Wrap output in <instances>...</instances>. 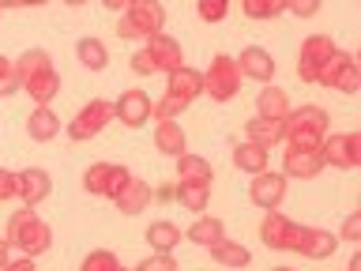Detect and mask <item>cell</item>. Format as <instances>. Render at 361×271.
Wrapping results in <instances>:
<instances>
[{"label":"cell","mask_w":361,"mask_h":271,"mask_svg":"<svg viewBox=\"0 0 361 271\" xmlns=\"http://www.w3.org/2000/svg\"><path fill=\"white\" fill-rule=\"evenodd\" d=\"M309 234V226L286 219L282 211H267L264 222H259V241L275 253H301V241Z\"/></svg>","instance_id":"8992f818"},{"label":"cell","mask_w":361,"mask_h":271,"mask_svg":"<svg viewBox=\"0 0 361 271\" xmlns=\"http://www.w3.org/2000/svg\"><path fill=\"white\" fill-rule=\"evenodd\" d=\"M75 56H79V64H83V68H90V72L109 68V49L98 38H79L75 42Z\"/></svg>","instance_id":"f546056e"},{"label":"cell","mask_w":361,"mask_h":271,"mask_svg":"<svg viewBox=\"0 0 361 271\" xmlns=\"http://www.w3.org/2000/svg\"><path fill=\"white\" fill-rule=\"evenodd\" d=\"M271 271H293V267H271Z\"/></svg>","instance_id":"7dc6e473"},{"label":"cell","mask_w":361,"mask_h":271,"mask_svg":"<svg viewBox=\"0 0 361 271\" xmlns=\"http://www.w3.org/2000/svg\"><path fill=\"white\" fill-rule=\"evenodd\" d=\"M226 237V222L222 219H214V215H196V222L185 230V241L192 245H200V248H211V245H219Z\"/></svg>","instance_id":"44dd1931"},{"label":"cell","mask_w":361,"mask_h":271,"mask_svg":"<svg viewBox=\"0 0 361 271\" xmlns=\"http://www.w3.org/2000/svg\"><path fill=\"white\" fill-rule=\"evenodd\" d=\"M324 166L335 169H357L361 166V136L357 132H327V140L320 143Z\"/></svg>","instance_id":"8fae6325"},{"label":"cell","mask_w":361,"mask_h":271,"mask_svg":"<svg viewBox=\"0 0 361 271\" xmlns=\"http://www.w3.org/2000/svg\"><path fill=\"white\" fill-rule=\"evenodd\" d=\"M64 4H72V8H79V4H87V0H64Z\"/></svg>","instance_id":"bcb514c9"},{"label":"cell","mask_w":361,"mask_h":271,"mask_svg":"<svg viewBox=\"0 0 361 271\" xmlns=\"http://www.w3.org/2000/svg\"><path fill=\"white\" fill-rule=\"evenodd\" d=\"M241 11L248 19H275L286 11V0H241Z\"/></svg>","instance_id":"1f68e13d"},{"label":"cell","mask_w":361,"mask_h":271,"mask_svg":"<svg viewBox=\"0 0 361 271\" xmlns=\"http://www.w3.org/2000/svg\"><path fill=\"white\" fill-rule=\"evenodd\" d=\"M180 226L177 222H169V219H158L147 226V245L154 248V253H173V248L180 245Z\"/></svg>","instance_id":"4316f807"},{"label":"cell","mask_w":361,"mask_h":271,"mask_svg":"<svg viewBox=\"0 0 361 271\" xmlns=\"http://www.w3.org/2000/svg\"><path fill=\"white\" fill-rule=\"evenodd\" d=\"M335 53H338V45L331 42V34H309L301 42V53H298V79L301 83H316Z\"/></svg>","instance_id":"ba28073f"},{"label":"cell","mask_w":361,"mask_h":271,"mask_svg":"<svg viewBox=\"0 0 361 271\" xmlns=\"http://www.w3.org/2000/svg\"><path fill=\"white\" fill-rule=\"evenodd\" d=\"M154 147H158V155H169V158L185 155L188 151V136H185V128H180V121H158Z\"/></svg>","instance_id":"7402d4cb"},{"label":"cell","mask_w":361,"mask_h":271,"mask_svg":"<svg viewBox=\"0 0 361 271\" xmlns=\"http://www.w3.org/2000/svg\"><path fill=\"white\" fill-rule=\"evenodd\" d=\"M230 4L233 0H196V11H200L203 23H222L230 16Z\"/></svg>","instance_id":"d6a6232c"},{"label":"cell","mask_w":361,"mask_h":271,"mask_svg":"<svg viewBox=\"0 0 361 271\" xmlns=\"http://www.w3.org/2000/svg\"><path fill=\"white\" fill-rule=\"evenodd\" d=\"M4 8H23V0H0V11Z\"/></svg>","instance_id":"ee69618b"},{"label":"cell","mask_w":361,"mask_h":271,"mask_svg":"<svg viewBox=\"0 0 361 271\" xmlns=\"http://www.w3.org/2000/svg\"><path fill=\"white\" fill-rule=\"evenodd\" d=\"M49 192H53V177L45 174V169L30 166V169H23V174H19V200L27 203V207H38Z\"/></svg>","instance_id":"ac0fdd59"},{"label":"cell","mask_w":361,"mask_h":271,"mask_svg":"<svg viewBox=\"0 0 361 271\" xmlns=\"http://www.w3.org/2000/svg\"><path fill=\"white\" fill-rule=\"evenodd\" d=\"M8 264H11V245L4 241V237H0V271H4Z\"/></svg>","instance_id":"ab89813d"},{"label":"cell","mask_w":361,"mask_h":271,"mask_svg":"<svg viewBox=\"0 0 361 271\" xmlns=\"http://www.w3.org/2000/svg\"><path fill=\"white\" fill-rule=\"evenodd\" d=\"M151 200H154V188L147 185V181H140V177H128V181H124V188L113 196V203L121 207V215H143Z\"/></svg>","instance_id":"e0dca14e"},{"label":"cell","mask_w":361,"mask_h":271,"mask_svg":"<svg viewBox=\"0 0 361 271\" xmlns=\"http://www.w3.org/2000/svg\"><path fill=\"white\" fill-rule=\"evenodd\" d=\"M290 95L282 87H264L259 90V98H256V117H271V121H286V113H290Z\"/></svg>","instance_id":"cb8c5ba5"},{"label":"cell","mask_w":361,"mask_h":271,"mask_svg":"<svg viewBox=\"0 0 361 271\" xmlns=\"http://www.w3.org/2000/svg\"><path fill=\"white\" fill-rule=\"evenodd\" d=\"M4 271H38V264H34L30 256H19V260H11V264Z\"/></svg>","instance_id":"f35d334b"},{"label":"cell","mask_w":361,"mask_h":271,"mask_svg":"<svg viewBox=\"0 0 361 271\" xmlns=\"http://www.w3.org/2000/svg\"><path fill=\"white\" fill-rule=\"evenodd\" d=\"M177 185H214V169L203 155H177Z\"/></svg>","instance_id":"d6986e66"},{"label":"cell","mask_w":361,"mask_h":271,"mask_svg":"<svg viewBox=\"0 0 361 271\" xmlns=\"http://www.w3.org/2000/svg\"><path fill=\"white\" fill-rule=\"evenodd\" d=\"M233 61H237L241 79H256V83H271L275 79V56L264 45H245L241 56H233Z\"/></svg>","instance_id":"2e32d148"},{"label":"cell","mask_w":361,"mask_h":271,"mask_svg":"<svg viewBox=\"0 0 361 271\" xmlns=\"http://www.w3.org/2000/svg\"><path fill=\"white\" fill-rule=\"evenodd\" d=\"M203 95H211L214 102H233L241 95V72L230 53H214L211 68L203 72Z\"/></svg>","instance_id":"52a82bcc"},{"label":"cell","mask_w":361,"mask_h":271,"mask_svg":"<svg viewBox=\"0 0 361 271\" xmlns=\"http://www.w3.org/2000/svg\"><path fill=\"white\" fill-rule=\"evenodd\" d=\"M200 95H203V72H196V68H188V64H180L177 72L166 76V95L151 106V117H154V121H177Z\"/></svg>","instance_id":"6da1fadb"},{"label":"cell","mask_w":361,"mask_h":271,"mask_svg":"<svg viewBox=\"0 0 361 271\" xmlns=\"http://www.w3.org/2000/svg\"><path fill=\"white\" fill-rule=\"evenodd\" d=\"M19 196V174L0 169V200H16Z\"/></svg>","instance_id":"74e56055"},{"label":"cell","mask_w":361,"mask_h":271,"mask_svg":"<svg viewBox=\"0 0 361 271\" xmlns=\"http://www.w3.org/2000/svg\"><path fill=\"white\" fill-rule=\"evenodd\" d=\"M286 185L290 181L282 177V169H264V174H256L252 185H248V200H252L259 211H279V203L286 200Z\"/></svg>","instance_id":"4fadbf2b"},{"label":"cell","mask_w":361,"mask_h":271,"mask_svg":"<svg viewBox=\"0 0 361 271\" xmlns=\"http://www.w3.org/2000/svg\"><path fill=\"white\" fill-rule=\"evenodd\" d=\"M135 271H177V256H173V253H154V256H143Z\"/></svg>","instance_id":"e575fe53"},{"label":"cell","mask_w":361,"mask_h":271,"mask_svg":"<svg viewBox=\"0 0 361 271\" xmlns=\"http://www.w3.org/2000/svg\"><path fill=\"white\" fill-rule=\"evenodd\" d=\"M335 248H338V234L320 230V226H309V234H305V241H301V256L327 260V256H335Z\"/></svg>","instance_id":"d4e9b609"},{"label":"cell","mask_w":361,"mask_h":271,"mask_svg":"<svg viewBox=\"0 0 361 271\" xmlns=\"http://www.w3.org/2000/svg\"><path fill=\"white\" fill-rule=\"evenodd\" d=\"M286 11L298 19H312L320 11V0H286Z\"/></svg>","instance_id":"8d00e7d4"},{"label":"cell","mask_w":361,"mask_h":271,"mask_svg":"<svg viewBox=\"0 0 361 271\" xmlns=\"http://www.w3.org/2000/svg\"><path fill=\"white\" fill-rule=\"evenodd\" d=\"M162 27H166L162 0H135L132 8L121 11L117 38H124V42H147V38H154V34H162Z\"/></svg>","instance_id":"5b68a950"},{"label":"cell","mask_w":361,"mask_h":271,"mask_svg":"<svg viewBox=\"0 0 361 271\" xmlns=\"http://www.w3.org/2000/svg\"><path fill=\"white\" fill-rule=\"evenodd\" d=\"M19 90V76H16V61L0 56V98H11Z\"/></svg>","instance_id":"836d02e7"},{"label":"cell","mask_w":361,"mask_h":271,"mask_svg":"<svg viewBox=\"0 0 361 271\" xmlns=\"http://www.w3.org/2000/svg\"><path fill=\"white\" fill-rule=\"evenodd\" d=\"M245 136L252 143H259V147H275V143H282L286 140V128H282V121H271V117H252L245 124Z\"/></svg>","instance_id":"484cf974"},{"label":"cell","mask_w":361,"mask_h":271,"mask_svg":"<svg viewBox=\"0 0 361 271\" xmlns=\"http://www.w3.org/2000/svg\"><path fill=\"white\" fill-rule=\"evenodd\" d=\"M102 4H106L109 11H124V8H132L135 0H102Z\"/></svg>","instance_id":"b9f144b4"},{"label":"cell","mask_w":361,"mask_h":271,"mask_svg":"<svg viewBox=\"0 0 361 271\" xmlns=\"http://www.w3.org/2000/svg\"><path fill=\"white\" fill-rule=\"evenodd\" d=\"M346 271H361V253L350 256V267H346Z\"/></svg>","instance_id":"7bdbcfd3"},{"label":"cell","mask_w":361,"mask_h":271,"mask_svg":"<svg viewBox=\"0 0 361 271\" xmlns=\"http://www.w3.org/2000/svg\"><path fill=\"white\" fill-rule=\"evenodd\" d=\"M42 4H49V0H23V8H42Z\"/></svg>","instance_id":"f6af8a7d"},{"label":"cell","mask_w":361,"mask_h":271,"mask_svg":"<svg viewBox=\"0 0 361 271\" xmlns=\"http://www.w3.org/2000/svg\"><path fill=\"white\" fill-rule=\"evenodd\" d=\"M79 271H124V264L117 260V253H109V248H94V253L83 256Z\"/></svg>","instance_id":"4dcf8cb0"},{"label":"cell","mask_w":361,"mask_h":271,"mask_svg":"<svg viewBox=\"0 0 361 271\" xmlns=\"http://www.w3.org/2000/svg\"><path fill=\"white\" fill-rule=\"evenodd\" d=\"M338 241H350V245H357V241H361V211H350L346 219H343V230H338Z\"/></svg>","instance_id":"d590c367"},{"label":"cell","mask_w":361,"mask_h":271,"mask_svg":"<svg viewBox=\"0 0 361 271\" xmlns=\"http://www.w3.org/2000/svg\"><path fill=\"white\" fill-rule=\"evenodd\" d=\"M267 162H271V151H267V147H259V143H252V140H241L233 147V166L241 169V174H248V177L264 174Z\"/></svg>","instance_id":"ffe728a7"},{"label":"cell","mask_w":361,"mask_h":271,"mask_svg":"<svg viewBox=\"0 0 361 271\" xmlns=\"http://www.w3.org/2000/svg\"><path fill=\"white\" fill-rule=\"evenodd\" d=\"M128 166H117V162H94L87 166L83 174V188L90 192V196H117V192L124 188V181H128Z\"/></svg>","instance_id":"7c38bea8"},{"label":"cell","mask_w":361,"mask_h":271,"mask_svg":"<svg viewBox=\"0 0 361 271\" xmlns=\"http://www.w3.org/2000/svg\"><path fill=\"white\" fill-rule=\"evenodd\" d=\"M211 260H214L219 267H248V264H252V253H248L241 241L222 237L219 245H211Z\"/></svg>","instance_id":"83f0119b"},{"label":"cell","mask_w":361,"mask_h":271,"mask_svg":"<svg viewBox=\"0 0 361 271\" xmlns=\"http://www.w3.org/2000/svg\"><path fill=\"white\" fill-rule=\"evenodd\" d=\"M154 200H158V203H169V200H173V185H162V188H154Z\"/></svg>","instance_id":"60d3db41"},{"label":"cell","mask_w":361,"mask_h":271,"mask_svg":"<svg viewBox=\"0 0 361 271\" xmlns=\"http://www.w3.org/2000/svg\"><path fill=\"white\" fill-rule=\"evenodd\" d=\"M124 271H128V267H124Z\"/></svg>","instance_id":"c3c4849f"},{"label":"cell","mask_w":361,"mask_h":271,"mask_svg":"<svg viewBox=\"0 0 361 271\" xmlns=\"http://www.w3.org/2000/svg\"><path fill=\"white\" fill-rule=\"evenodd\" d=\"M316 83L327 87V90H338V95H357V90H361V68L354 61V53L338 49L331 61H327V68L320 72Z\"/></svg>","instance_id":"30bf717a"},{"label":"cell","mask_w":361,"mask_h":271,"mask_svg":"<svg viewBox=\"0 0 361 271\" xmlns=\"http://www.w3.org/2000/svg\"><path fill=\"white\" fill-rule=\"evenodd\" d=\"M324 169L327 166H324L320 151H301V147L286 143V151H282V177L286 181H312V177H320Z\"/></svg>","instance_id":"9a60e30c"},{"label":"cell","mask_w":361,"mask_h":271,"mask_svg":"<svg viewBox=\"0 0 361 271\" xmlns=\"http://www.w3.org/2000/svg\"><path fill=\"white\" fill-rule=\"evenodd\" d=\"M151 95L140 87H132V90H124V95L113 102V117H117L121 124H128V128H143L147 121H151Z\"/></svg>","instance_id":"5bb4252c"},{"label":"cell","mask_w":361,"mask_h":271,"mask_svg":"<svg viewBox=\"0 0 361 271\" xmlns=\"http://www.w3.org/2000/svg\"><path fill=\"white\" fill-rule=\"evenodd\" d=\"M282 128H286V140L282 143L301 147V151H320V143L331 132V117L320 106H293L286 113V121H282Z\"/></svg>","instance_id":"7a4b0ae2"},{"label":"cell","mask_w":361,"mask_h":271,"mask_svg":"<svg viewBox=\"0 0 361 271\" xmlns=\"http://www.w3.org/2000/svg\"><path fill=\"white\" fill-rule=\"evenodd\" d=\"M27 136L34 143H49V140H56L61 136V117L49 109V106H38L27 117Z\"/></svg>","instance_id":"603a6c76"},{"label":"cell","mask_w":361,"mask_h":271,"mask_svg":"<svg viewBox=\"0 0 361 271\" xmlns=\"http://www.w3.org/2000/svg\"><path fill=\"white\" fill-rule=\"evenodd\" d=\"M113 121V102L106 98H90L83 109L75 113L72 121H68V140L83 143V140H94V136H102V128Z\"/></svg>","instance_id":"9c48e42d"},{"label":"cell","mask_w":361,"mask_h":271,"mask_svg":"<svg viewBox=\"0 0 361 271\" xmlns=\"http://www.w3.org/2000/svg\"><path fill=\"white\" fill-rule=\"evenodd\" d=\"M185 64V49L169 34H154L143 42L140 53H132V72L135 76H169Z\"/></svg>","instance_id":"3957f363"},{"label":"cell","mask_w":361,"mask_h":271,"mask_svg":"<svg viewBox=\"0 0 361 271\" xmlns=\"http://www.w3.org/2000/svg\"><path fill=\"white\" fill-rule=\"evenodd\" d=\"M4 241H8L11 248H19L23 256L34 260V256H42L45 248L53 245V230L38 219V211H34V207H23V211H16V215L8 219Z\"/></svg>","instance_id":"277c9868"},{"label":"cell","mask_w":361,"mask_h":271,"mask_svg":"<svg viewBox=\"0 0 361 271\" xmlns=\"http://www.w3.org/2000/svg\"><path fill=\"white\" fill-rule=\"evenodd\" d=\"M173 200L192 215H203L211 203V185H173Z\"/></svg>","instance_id":"f1b7e54d"}]
</instances>
